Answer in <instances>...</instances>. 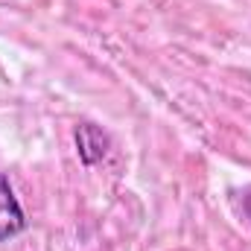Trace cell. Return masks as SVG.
Returning <instances> with one entry per match:
<instances>
[{"label":"cell","mask_w":251,"mask_h":251,"mask_svg":"<svg viewBox=\"0 0 251 251\" xmlns=\"http://www.w3.org/2000/svg\"><path fill=\"white\" fill-rule=\"evenodd\" d=\"M24 228H26V219H24L21 201L15 199L6 176H0V240H9V237L21 234Z\"/></svg>","instance_id":"cell-1"},{"label":"cell","mask_w":251,"mask_h":251,"mask_svg":"<svg viewBox=\"0 0 251 251\" xmlns=\"http://www.w3.org/2000/svg\"><path fill=\"white\" fill-rule=\"evenodd\" d=\"M76 143H79V155H82V161H85V164H94V161H100V158L105 155L108 137H105L97 126L85 123V126H79V131H76Z\"/></svg>","instance_id":"cell-2"}]
</instances>
